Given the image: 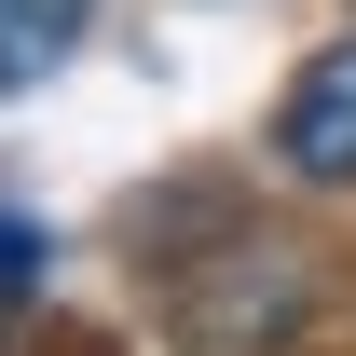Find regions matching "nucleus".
<instances>
[{
	"mask_svg": "<svg viewBox=\"0 0 356 356\" xmlns=\"http://www.w3.org/2000/svg\"><path fill=\"white\" fill-rule=\"evenodd\" d=\"M329 329V261L288 220H220L206 247H165V343L178 356H302Z\"/></svg>",
	"mask_w": 356,
	"mask_h": 356,
	"instance_id": "1",
	"label": "nucleus"
},
{
	"mask_svg": "<svg viewBox=\"0 0 356 356\" xmlns=\"http://www.w3.org/2000/svg\"><path fill=\"white\" fill-rule=\"evenodd\" d=\"M274 165L302 178V192H356V28L288 69V96H274Z\"/></svg>",
	"mask_w": 356,
	"mask_h": 356,
	"instance_id": "2",
	"label": "nucleus"
},
{
	"mask_svg": "<svg viewBox=\"0 0 356 356\" xmlns=\"http://www.w3.org/2000/svg\"><path fill=\"white\" fill-rule=\"evenodd\" d=\"M83 28H96V0H0V96L55 83V69L83 55Z\"/></svg>",
	"mask_w": 356,
	"mask_h": 356,
	"instance_id": "3",
	"label": "nucleus"
},
{
	"mask_svg": "<svg viewBox=\"0 0 356 356\" xmlns=\"http://www.w3.org/2000/svg\"><path fill=\"white\" fill-rule=\"evenodd\" d=\"M42 261H55V233L28 220V206H0V302H14V288H42Z\"/></svg>",
	"mask_w": 356,
	"mask_h": 356,
	"instance_id": "4",
	"label": "nucleus"
}]
</instances>
